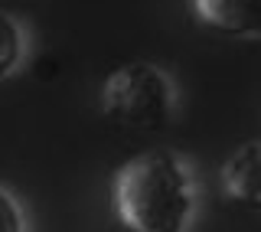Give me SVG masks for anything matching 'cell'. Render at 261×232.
<instances>
[{"instance_id": "6da1fadb", "label": "cell", "mask_w": 261, "mask_h": 232, "mask_svg": "<svg viewBox=\"0 0 261 232\" xmlns=\"http://www.w3.org/2000/svg\"><path fill=\"white\" fill-rule=\"evenodd\" d=\"M193 206V180L173 151L137 154L114 173V210L130 232H183Z\"/></svg>"}, {"instance_id": "277c9868", "label": "cell", "mask_w": 261, "mask_h": 232, "mask_svg": "<svg viewBox=\"0 0 261 232\" xmlns=\"http://www.w3.org/2000/svg\"><path fill=\"white\" fill-rule=\"evenodd\" d=\"M222 187L248 210H261V137L245 141L222 164Z\"/></svg>"}, {"instance_id": "8992f818", "label": "cell", "mask_w": 261, "mask_h": 232, "mask_svg": "<svg viewBox=\"0 0 261 232\" xmlns=\"http://www.w3.org/2000/svg\"><path fill=\"white\" fill-rule=\"evenodd\" d=\"M0 232H27L20 203H16L4 187H0Z\"/></svg>"}, {"instance_id": "7a4b0ae2", "label": "cell", "mask_w": 261, "mask_h": 232, "mask_svg": "<svg viewBox=\"0 0 261 232\" xmlns=\"http://www.w3.org/2000/svg\"><path fill=\"white\" fill-rule=\"evenodd\" d=\"M173 82L153 62H127L101 85V111L121 128L160 131L173 118Z\"/></svg>"}, {"instance_id": "5b68a950", "label": "cell", "mask_w": 261, "mask_h": 232, "mask_svg": "<svg viewBox=\"0 0 261 232\" xmlns=\"http://www.w3.org/2000/svg\"><path fill=\"white\" fill-rule=\"evenodd\" d=\"M23 49H27V39H23V27L16 23V16L0 10V79L10 76V72L20 65Z\"/></svg>"}, {"instance_id": "3957f363", "label": "cell", "mask_w": 261, "mask_h": 232, "mask_svg": "<svg viewBox=\"0 0 261 232\" xmlns=\"http://www.w3.org/2000/svg\"><path fill=\"white\" fill-rule=\"evenodd\" d=\"M206 27L242 39H261V0H190Z\"/></svg>"}]
</instances>
